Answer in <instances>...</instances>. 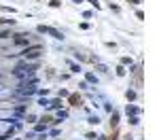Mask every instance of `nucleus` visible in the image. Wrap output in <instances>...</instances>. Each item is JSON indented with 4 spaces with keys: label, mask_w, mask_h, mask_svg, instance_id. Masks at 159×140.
<instances>
[{
    "label": "nucleus",
    "mask_w": 159,
    "mask_h": 140,
    "mask_svg": "<svg viewBox=\"0 0 159 140\" xmlns=\"http://www.w3.org/2000/svg\"><path fill=\"white\" fill-rule=\"evenodd\" d=\"M40 53V49H32V51H25V57H36Z\"/></svg>",
    "instance_id": "obj_1"
}]
</instances>
